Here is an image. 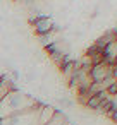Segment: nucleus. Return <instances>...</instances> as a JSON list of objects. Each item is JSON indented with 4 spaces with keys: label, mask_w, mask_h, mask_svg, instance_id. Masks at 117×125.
<instances>
[{
    "label": "nucleus",
    "mask_w": 117,
    "mask_h": 125,
    "mask_svg": "<svg viewBox=\"0 0 117 125\" xmlns=\"http://www.w3.org/2000/svg\"><path fill=\"white\" fill-rule=\"evenodd\" d=\"M14 89H16V84H14V81L9 75H2V77H0V103H2L7 98V94H11Z\"/></svg>",
    "instance_id": "obj_4"
},
{
    "label": "nucleus",
    "mask_w": 117,
    "mask_h": 125,
    "mask_svg": "<svg viewBox=\"0 0 117 125\" xmlns=\"http://www.w3.org/2000/svg\"><path fill=\"white\" fill-rule=\"evenodd\" d=\"M47 125H72V123H71L69 116H67L64 111L57 110V111H55V115L52 116V120H50Z\"/></svg>",
    "instance_id": "obj_8"
},
{
    "label": "nucleus",
    "mask_w": 117,
    "mask_h": 125,
    "mask_svg": "<svg viewBox=\"0 0 117 125\" xmlns=\"http://www.w3.org/2000/svg\"><path fill=\"white\" fill-rule=\"evenodd\" d=\"M84 53L90 57V60H91V63H93V65L102 63V62L105 60L103 50H102V48H98V46H95L93 43H91V46H88V48H86V52H84Z\"/></svg>",
    "instance_id": "obj_6"
},
{
    "label": "nucleus",
    "mask_w": 117,
    "mask_h": 125,
    "mask_svg": "<svg viewBox=\"0 0 117 125\" xmlns=\"http://www.w3.org/2000/svg\"><path fill=\"white\" fill-rule=\"evenodd\" d=\"M55 111H57V108L48 106V104H41L38 110V125H47L52 120V116L55 115Z\"/></svg>",
    "instance_id": "obj_5"
},
{
    "label": "nucleus",
    "mask_w": 117,
    "mask_h": 125,
    "mask_svg": "<svg viewBox=\"0 0 117 125\" xmlns=\"http://www.w3.org/2000/svg\"><path fill=\"white\" fill-rule=\"evenodd\" d=\"M114 65L115 63H108V62H102V63H96L90 69V77L93 82H102L108 77H114Z\"/></svg>",
    "instance_id": "obj_3"
},
{
    "label": "nucleus",
    "mask_w": 117,
    "mask_h": 125,
    "mask_svg": "<svg viewBox=\"0 0 117 125\" xmlns=\"http://www.w3.org/2000/svg\"><path fill=\"white\" fill-rule=\"evenodd\" d=\"M38 104H41V103L35 96L26 94V93H23V91H19L16 87L11 94H7V98L2 103H0V120L26 113V111L33 110V108H36Z\"/></svg>",
    "instance_id": "obj_1"
},
{
    "label": "nucleus",
    "mask_w": 117,
    "mask_h": 125,
    "mask_svg": "<svg viewBox=\"0 0 117 125\" xmlns=\"http://www.w3.org/2000/svg\"><path fill=\"white\" fill-rule=\"evenodd\" d=\"M103 55H105V62L115 63V60H117V40L112 41V43H108L103 48Z\"/></svg>",
    "instance_id": "obj_7"
},
{
    "label": "nucleus",
    "mask_w": 117,
    "mask_h": 125,
    "mask_svg": "<svg viewBox=\"0 0 117 125\" xmlns=\"http://www.w3.org/2000/svg\"><path fill=\"white\" fill-rule=\"evenodd\" d=\"M29 24H31L33 31L36 33V36H40V34H47V33L57 29V24H55V21H53L52 16H38V17L31 19Z\"/></svg>",
    "instance_id": "obj_2"
},
{
    "label": "nucleus",
    "mask_w": 117,
    "mask_h": 125,
    "mask_svg": "<svg viewBox=\"0 0 117 125\" xmlns=\"http://www.w3.org/2000/svg\"><path fill=\"white\" fill-rule=\"evenodd\" d=\"M115 63H117V60H115Z\"/></svg>",
    "instance_id": "obj_9"
}]
</instances>
